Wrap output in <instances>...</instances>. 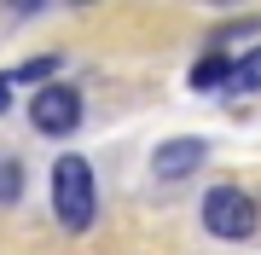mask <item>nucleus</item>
<instances>
[{
  "mask_svg": "<svg viewBox=\"0 0 261 255\" xmlns=\"http://www.w3.org/2000/svg\"><path fill=\"white\" fill-rule=\"evenodd\" d=\"M12 104V76H0V110Z\"/></svg>",
  "mask_w": 261,
  "mask_h": 255,
  "instance_id": "9",
  "label": "nucleus"
},
{
  "mask_svg": "<svg viewBox=\"0 0 261 255\" xmlns=\"http://www.w3.org/2000/svg\"><path fill=\"white\" fill-rule=\"evenodd\" d=\"M53 215H58L64 232H87L93 226V168L75 151H64L53 162Z\"/></svg>",
  "mask_w": 261,
  "mask_h": 255,
  "instance_id": "1",
  "label": "nucleus"
},
{
  "mask_svg": "<svg viewBox=\"0 0 261 255\" xmlns=\"http://www.w3.org/2000/svg\"><path fill=\"white\" fill-rule=\"evenodd\" d=\"M29 122H35L41 133H53V139L75 133V122H82V93L64 87V81H47L35 99H29Z\"/></svg>",
  "mask_w": 261,
  "mask_h": 255,
  "instance_id": "3",
  "label": "nucleus"
},
{
  "mask_svg": "<svg viewBox=\"0 0 261 255\" xmlns=\"http://www.w3.org/2000/svg\"><path fill=\"white\" fill-rule=\"evenodd\" d=\"M53 70H58V58H29V64H23V70H18L12 81H47Z\"/></svg>",
  "mask_w": 261,
  "mask_h": 255,
  "instance_id": "8",
  "label": "nucleus"
},
{
  "mask_svg": "<svg viewBox=\"0 0 261 255\" xmlns=\"http://www.w3.org/2000/svg\"><path fill=\"white\" fill-rule=\"evenodd\" d=\"M226 70H232V58H226L221 47H209V52L192 64V87H197V93H209V87H226Z\"/></svg>",
  "mask_w": 261,
  "mask_h": 255,
  "instance_id": "5",
  "label": "nucleus"
},
{
  "mask_svg": "<svg viewBox=\"0 0 261 255\" xmlns=\"http://www.w3.org/2000/svg\"><path fill=\"white\" fill-rule=\"evenodd\" d=\"M203 226H209L215 238H226V244L250 238V232H255V203H250V191H244V186H215L209 197H203Z\"/></svg>",
  "mask_w": 261,
  "mask_h": 255,
  "instance_id": "2",
  "label": "nucleus"
},
{
  "mask_svg": "<svg viewBox=\"0 0 261 255\" xmlns=\"http://www.w3.org/2000/svg\"><path fill=\"white\" fill-rule=\"evenodd\" d=\"M203 157H209V145L192 139V133H180V139H163L157 151H151V174H157L163 186H174V180H186V174L203 168Z\"/></svg>",
  "mask_w": 261,
  "mask_h": 255,
  "instance_id": "4",
  "label": "nucleus"
},
{
  "mask_svg": "<svg viewBox=\"0 0 261 255\" xmlns=\"http://www.w3.org/2000/svg\"><path fill=\"white\" fill-rule=\"evenodd\" d=\"M23 197V162L18 157H0V209Z\"/></svg>",
  "mask_w": 261,
  "mask_h": 255,
  "instance_id": "7",
  "label": "nucleus"
},
{
  "mask_svg": "<svg viewBox=\"0 0 261 255\" xmlns=\"http://www.w3.org/2000/svg\"><path fill=\"white\" fill-rule=\"evenodd\" d=\"M226 93H261V47H250L226 70Z\"/></svg>",
  "mask_w": 261,
  "mask_h": 255,
  "instance_id": "6",
  "label": "nucleus"
}]
</instances>
